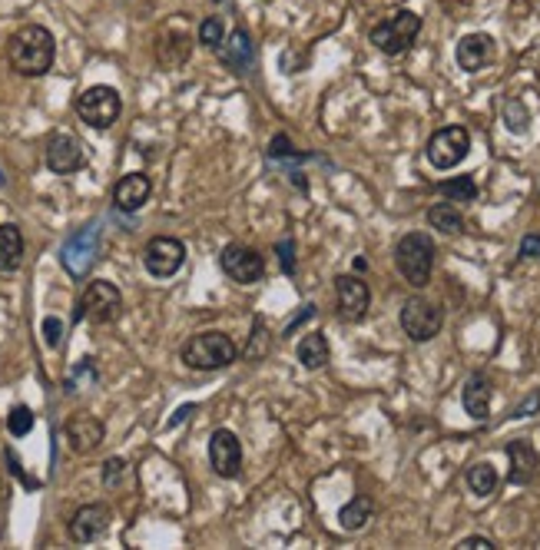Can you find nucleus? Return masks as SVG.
<instances>
[{"label": "nucleus", "mask_w": 540, "mask_h": 550, "mask_svg": "<svg viewBox=\"0 0 540 550\" xmlns=\"http://www.w3.org/2000/svg\"><path fill=\"white\" fill-rule=\"evenodd\" d=\"M368 521H371V501H368L365 494L352 497V501L338 511V524H342V531H362Z\"/></svg>", "instance_id": "25"}, {"label": "nucleus", "mask_w": 540, "mask_h": 550, "mask_svg": "<svg viewBox=\"0 0 540 550\" xmlns=\"http://www.w3.org/2000/svg\"><path fill=\"white\" fill-rule=\"evenodd\" d=\"M428 222H431V229L444 232V236H458V232H464V219L461 213L454 209L451 203H438L428 209Z\"/></svg>", "instance_id": "26"}, {"label": "nucleus", "mask_w": 540, "mask_h": 550, "mask_svg": "<svg viewBox=\"0 0 540 550\" xmlns=\"http://www.w3.org/2000/svg\"><path fill=\"white\" fill-rule=\"evenodd\" d=\"M80 381H87V385H93V381H97V371H93V358H80V365L73 368V375L67 378V395L80 391Z\"/></svg>", "instance_id": "33"}, {"label": "nucleus", "mask_w": 540, "mask_h": 550, "mask_svg": "<svg viewBox=\"0 0 540 550\" xmlns=\"http://www.w3.org/2000/svg\"><path fill=\"white\" fill-rule=\"evenodd\" d=\"M441 196H448L451 203H474L477 199V183L471 176H454V179H444L441 186Z\"/></svg>", "instance_id": "28"}, {"label": "nucleus", "mask_w": 540, "mask_h": 550, "mask_svg": "<svg viewBox=\"0 0 540 550\" xmlns=\"http://www.w3.org/2000/svg\"><path fill=\"white\" fill-rule=\"evenodd\" d=\"M209 464L219 478H239L242 471V444L229 428H219L209 438Z\"/></svg>", "instance_id": "14"}, {"label": "nucleus", "mask_w": 540, "mask_h": 550, "mask_svg": "<svg viewBox=\"0 0 540 550\" xmlns=\"http://www.w3.org/2000/svg\"><path fill=\"white\" fill-rule=\"evenodd\" d=\"M454 57H458V67L461 70L477 73V70H484L494 60V40L487 34H468V37H461Z\"/></svg>", "instance_id": "20"}, {"label": "nucleus", "mask_w": 540, "mask_h": 550, "mask_svg": "<svg viewBox=\"0 0 540 550\" xmlns=\"http://www.w3.org/2000/svg\"><path fill=\"white\" fill-rule=\"evenodd\" d=\"M468 153H471V136L464 126H444L428 140V163L434 169H454Z\"/></svg>", "instance_id": "9"}, {"label": "nucleus", "mask_w": 540, "mask_h": 550, "mask_svg": "<svg viewBox=\"0 0 540 550\" xmlns=\"http://www.w3.org/2000/svg\"><path fill=\"white\" fill-rule=\"evenodd\" d=\"M153 193V183H149V176L146 173H126L120 183L113 186V206L120 213H136V209H143L146 199Z\"/></svg>", "instance_id": "19"}, {"label": "nucleus", "mask_w": 540, "mask_h": 550, "mask_svg": "<svg viewBox=\"0 0 540 550\" xmlns=\"http://www.w3.org/2000/svg\"><path fill=\"white\" fill-rule=\"evenodd\" d=\"M494 544L487 541V537H464L461 544H458V550H491Z\"/></svg>", "instance_id": "40"}, {"label": "nucleus", "mask_w": 540, "mask_h": 550, "mask_svg": "<svg viewBox=\"0 0 540 550\" xmlns=\"http://www.w3.org/2000/svg\"><path fill=\"white\" fill-rule=\"evenodd\" d=\"M441 325H444V315L434 302L415 295V299H408L405 305H401V329H405V335L411 338V342H431V338L441 332Z\"/></svg>", "instance_id": "10"}, {"label": "nucleus", "mask_w": 540, "mask_h": 550, "mask_svg": "<svg viewBox=\"0 0 540 550\" xmlns=\"http://www.w3.org/2000/svg\"><path fill=\"white\" fill-rule=\"evenodd\" d=\"M507 458H511V484H527L537 471V451L531 441H511L507 444Z\"/></svg>", "instance_id": "22"}, {"label": "nucleus", "mask_w": 540, "mask_h": 550, "mask_svg": "<svg viewBox=\"0 0 540 550\" xmlns=\"http://www.w3.org/2000/svg\"><path fill=\"white\" fill-rule=\"evenodd\" d=\"M189 415H193V405H183V408H179V411H176L173 418H169V421H166V428H176V425H183V421H186V418H189Z\"/></svg>", "instance_id": "41"}, {"label": "nucleus", "mask_w": 540, "mask_h": 550, "mask_svg": "<svg viewBox=\"0 0 540 550\" xmlns=\"http://www.w3.org/2000/svg\"><path fill=\"white\" fill-rule=\"evenodd\" d=\"M53 57H57V40H53V34H50L47 27H40V24L20 27L17 34L7 40V60L20 77H43V73L53 67Z\"/></svg>", "instance_id": "1"}, {"label": "nucleus", "mask_w": 540, "mask_h": 550, "mask_svg": "<svg viewBox=\"0 0 540 550\" xmlns=\"http://www.w3.org/2000/svg\"><path fill=\"white\" fill-rule=\"evenodd\" d=\"M226 43V40H222ZM219 60L232 73H239V77H249L252 67H256V43H252L249 30L246 27H236L229 34V43L219 50Z\"/></svg>", "instance_id": "18"}, {"label": "nucleus", "mask_w": 540, "mask_h": 550, "mask_svg": "<svg viewBox=\"0 0 540 550\" xmlns=\"http://www.w3.org/2000/svg\"><path fill=\"white\" fill-rule=\"evenodd\" d=\"M521 256L524 259H540V236L531 232V236H524L521 239Z\"/></svg>", "instance_id": "38"}, {"label": "nucleus", "mask_w": 540, "mask_h": 550, "mask_svg": "<svg viewBox=\"0 0 540 550\" xmlns=\"http://www.w3.org/2000/svg\"><path fill=\"white\" fill-rule=\"evenodd\" d=\"M328 338L322 332H309V335L299 342V362L302 368H309V371H319V368L328 365Z\"/></svg>", "instance_id": "24"}, {"label": "nucleus", "mask_w": 540, "mask_h": 550, "mask_svg": "<svg viewBox=\"0 0 540 550\" xmlns=\"http://www.w3.org/2000/svg\"><path fill=\"white\" fill-rule=\"evenodd\" d=\"M120 312H123V295H120V289H116L113 282L97 279L83 289L73 319L77 322L90 319V322H97V325H110V322L120 319Z\"/></svg>", "instance_id": "5"}, {"label": "nucleus", "mask_w": 540, "mask_h": 550, "mask_svg": "<svg viewBox=\"0 0 540 550\" xmlns=\"http://www.w3.org/2000/svg\"><path fill=\"white\" fill-rule=\"evenodd\" d=\"M222 37H226V24H222L219 17H206L203 27H199V43L209 50H219Z\"/></svg>", "instance_id": "32"}, {"label": "nucleus", "mask_w": 540, "mask_h": 550, "mask_svg": "<svg viewBox=\"0 0 540 550\" xmlns=\"http://www.w3.org/2000/svg\"><path fill=\"white\" fill-rule=\"evenodd\" d=\"M43 159H47L50 173L70 176V173H77V169H83V163H87V153H83V143H80L77 136L53 133L47 140V153H43Z\"/></svg>", "instance_id": "12"}, {"label": "nucleus", "mask_w": 540, "mask_h": 550, "mask_svg": "<svg viewBox=\"0 0 540 550\" xmlns=\"http://www.w3.org/2000/svg\"><path fill=\"white\" fill-rule=\"evenodd\" d=\"M126 468H130V464H126L123 458H110V461L103 464V484H107V487H116V484L126 478Z\"/></svg>", "instance_id": "35"}, {"label": "nucleus", "mask_w": 540, "mask_h": 550, "mask_svg": "<svg viewBox=\"0 0 540 550\" xmlns=\"http://www.w3.org/2000/svg\"><path fill=\"white\" fill-rule=\"evenodd\" d=\"M63 438H67L70 451L73 454H93L103 444V438H107V428H103V421L93 415H87V411H80V415L67 418V425H63Z\"/></svg>", "instance_id": "13"}, {"label": "nucleus", "mask_w": 540, "mask_h": 550, "mask_svg": "<svg viewBox=\"0 0 540 550\" xmlns=\"http://www.w3.org/2000/svg\"><path fill=\"white\" fill-rule=\"evenodd\" d=\"M219 265L222 272L229 275L232 282H239V285H256V282L265 275V262L256 249L249 246H226L219 256Z\"/></svg>", "instance_id": "11"}, {"label": "nucleus", "mask_w": 540, "mask_h": 550, "mask_svg": "<svg viewBox=\"0 0 540 550\" xmlns=\"http://www.w3.org/2000/svg\"><path fill=\"white\" fill-rule=\"evenodd\" d=\"M461 401H464V411L474 418V421H487L491 415V381L487 375H471L464 381V391H461Z\"/></svg>", "instance_id": "21"}, {"label": "nucleus", "mask_w": 540, "mask_h": 550, "mask_svg": "<svg viewBox=\"0 0 540 550\" xmlns=\"http://www.w3.org/2000/svg\"><path fill=\"white\" fill-rule=\"evenodd\" d=\"M275 256H279V265L285 275H295V242H292V236H285V239L275 246Z\"/></svg>", "instance_id": "34"}, {"label": "nucleus", "mask_w": 540, "mask_h": 550, "mask_svg": "<svg viewBox=\"0 0 540 550\" xmlns=\"http://www.w3.org/2000/svg\"><path fill=\"white\" fill-rule=\"evenodd\" d=\"M537 411H540V391H534V395H527L521 405L514 408V418H531L537 415Z\"/></svg>", "instance_id": "37"}, {"label": "nucleus", "mask_w": 540, "mask_h": 550, "mask_svg": "<svg viewBox=\"0 0 540 550\" xmlns=\"http://www.w3.org/2000/svg\"><path fill=\"white\" fill-rule=\"evenodd\" d=\"M7 431L14 438H24L34 431V411H30L27 405H17L14 411L7 415Z\"/></svg>", "instance_id": "31"}, {"label": "nucleus", "mask_w": 540, "mask_h": 550, "mask_svg": "<svg viewBox=\"0 0 540 550\" xmlns=\"http://www.w3.org/2000/svg\"><path fill=\"white\" fill-rule=\"evenodd\" d=\"M309 319H315V305H302V312L289 322V325H285V332H282V335H292V332L299 329L302 322H309Z\"/></svg>", "instance_id": "39"}, {"label": "nucleus", "mask_w": 540, "mask_h": 550, "mask_svg": "<svg viewBox=\"0 0 540 550\" xmlns=\"http://www.w3.org/2000/svg\"><path fill=\"white\" fill-rule=\"evenodd\" d=\"M24 262V232L14 222L0 226V272H17Z\"/></svg>", "instance_id": "23"}, {"label": "nucleus", "mask_w": 540, "mask_h": 550, "mask_svg": "<svg viewBox=\"0 0 540 550\" xmlns=\"http://www.w3.org/2000/svg\"><path fill=\"white\" fill-rule=\"evenodd\" d=\"M189 50H193V37H189V30L179 24H166L159 30V37H156V60L163 63L166 70H176L183 67L186 60H189Z\"/></svg>", "instance_id": "16"}, {"label": "nucleus", "mask_w": 540, "mask_h": 550, "mask_svg": "<svg viewBox=\"0 0 540 550\" xmlns=\"http://www.w3.org/2000/svg\"><path fill=\"white\" fill-rule=\"evenodd\" d=\"M468 487H471V494H477V497L494 494V487H497V471H494V464L481 461V464H474V468H468Z\"/></svg>", "instance_id": "27"}, {"label": "nucleus", "mask_w": 540, "mask_h": 550, "mask_svg": "<svg viewBox=\"0 0 540 550\" xmlns=\"http://www.w3.org/2000/svg\"><path fill=\"white\" fill-rule=\"evenodd\" d=\"M7 504H10V484L0 478V514L7 511Z\"/></svg>", "instance_id": "42"}, {"label": "nucleus", "mask_w": 540, "mask_h": 550, "mask_svg": "<svg viewBox=\"0 0 540 550\" xmlns=\"http://www.w3.org/2000/svg\"><path fill=\"white\" fill-rule=\"evenodd\" d=\"M143 265L153 279H169L186 265V242L173 239V236H156V239L146 242Z\"/></svg>", "instance_id": "8"}, {"label": "nucleus", "mask_w": 540, "mask_h": 550, "mask_svg": "<svg viewBox=\"0 0 540 550\" xmlns=\"http://www.w3.org/2000/svg\"><path fill=\"white\" fill-rule=\"evenodd\" d=\"M43 342H47L50 348H57L60 342H63V322H60L57 315L43 319Z\"/></svg>", "instance_id": "36"}, {"label": "nucleus", "mask_w": 540, "mask_h": 550, "mask_svg": "<svg viewBox=\"0 0 540 550\" xmlns=\"http://www.w3.org/2000/svg\"><path fill=\"white\" fill-rule=\"evenodd\" d=\"M418 30H421V17L415 10H398V14H391L388 20L371 27V43L388 57H398V53H405L415 43Z\"/></svg>", "instance_id": "4"}, {"label": "nucleus", "mask_w": 540, "mask_h": 550, "mask_svg": "<svg viewBox=\"0 0 540 550\" xmlns=\"http://www.w3.org/2000/svg\"><path fill=\"white\" fill-rule=\"evenodd\" d=\"M123 113V100L113 87H90L77 97V116L93 130H110Z\"/></svg>", "instance_id": "6"}, {"label": "nucleus", "mask_w": 540, "mask_h": 550, "mask_svg": "<svg viewBox=\"0 0 540 550\" xmlns=\"http://www.w3.org/2000/svg\"><path fill=\"white\" fill-rule=\"evenodd\" d=\"M179 358L193 371H219V368L232 365L239 358V348L226 332H203V335H193L186 342Z\"/></svg>", "instance_id": "2"}, {"label": "nucleus", "mask_w": 540, "mask_h": 550, "mask_svg": "<svg viewBox=\"0 0 540 550\" xmlns=\"http://www.w3.org/2000/svg\"><path fill=\"white\" fill-rule=\"evenodd\" d=\"M113 521L107 504H83L73 517H70V537L77 544H93L97 537H103Z\"/></svg>", "instance_id": "17"}, {"label": "nucleus", "mask_w": 540, "mask_h": 550, "mask_svg": "<svg viewBox=\"0 0 540 550\" xmlns=\"http://www.w3.org/2000/svg\"><path fill=\"white\" fill-rule=\"evenodd\" d=\"M335 299H338V315L345 322H362L368 305H371V292L362 279L355 275H338L335 279Z\"/></svg>", "instance_id": "15"}, {"label": "nucleus", "mask_w": 540, "mask_h": 550, "mask_svg": "<svg viewBox=\"0 0 540 550\" xmlns=\"http://www.w3.org/2000/svg\"><path fill=\"white\" fill-rule=\"evenodd\" d=\"M269 159H275V163H305L309 156L305 153H299L295 146H292V140L285 133H279V136H272V143H269Z\"/></svg>", "instance_id": "29"}, {"label": "nucleus", "mask_w": 540, "mask_h": 550, "mask_svg": "<svg viewBox=\"0 0 540 550\" xmlns=\"http://www.w3.org/2000/svg\"><path fill=\"white\" fill-rule=\"evenodd\" d=\"M504 123L511 133H527V123H531V113L524 110L521 100H507L504 103Z\"/></svg>", "instance_id": "30"}, {"label": "nucleus", "mask_w": 540, "mask_h": 550, "mask_svg": "<svg viewBox=\"0 0 540 550\" xmlns=\"http://www.w3.org/2000/svg\"><path fill=\"white\" fill-rule=\"evenodd\" d=\"M97 249H100V222H87L83 229H77L63 242L60 262H63V269H67L73 279H87L90 265L97 262Z\"/></svg>", "instance_id": "7"}, {"label": "nucleus", "mask_w": 540, "mask_h": 550, "mask_svg": "<svg viewBox=\"0 0 540 550\" xmlns=\"http://www.w3.org/2000/svg\"><path fill=\"white\" fill-rule=\"evenodd\" d=\"M395 265L398 272L405 275L408 285L415 289H425L431 282V269H434V242L425 232H408L405 239L395 246Z\"/></svg>", "instance_id": "3"}]
</instances>
